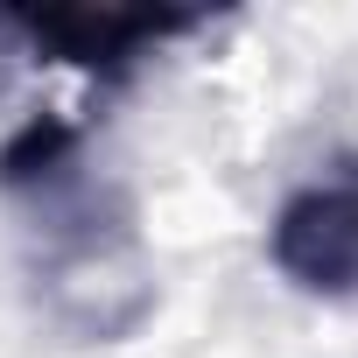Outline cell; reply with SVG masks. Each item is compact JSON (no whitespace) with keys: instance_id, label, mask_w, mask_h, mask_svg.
Returning a JSON list of instances; mask_svg holds the SVG:
<instances>
[{"instance_id":"obj_1","label":"cell","mask_w":358,"mask_h":358,"mask_svg":"<svg viewBox=\"0 0 358 358\" xmlns=\"http://www.w3.org/2000/svg\"><path fill=\"white\" fill-rule=\"evenodd\" d=\"M267 260L302 295H323V302L358 295V183L351 176L344 183H309L274 211Z\"/></svg>"},{"instance_id":"obj_2","label":"cell","mask_w":358,"mask_h":358,"mask_svg":"<svg viewBox=\"0 0 358 358\" xmlns=\"http://www.w3.org/2000/svg\"><path fill=\"white\" fill-rule=\"evenodd\" d=\"M8 29H22L57 64H78L92 78H127L162 43L204 29V15H162V8H15Z\"/></svg>"},{"instance_id":"obj_3","label":"cell","mask_w":358,"mask_h":358,"mask_svg":"<svg viewBox=\"0 0 358 358\" xmlns=\"http://www.w3.org/2000/svg\"><path fill=\"white\" fill-rule=\"evenodd\" d=\"M78 169H85V134L71 120H57V113H36L0 148V190L22 197V204H50L57 190L78 183Z\"/></svg>"}]
</instances>
